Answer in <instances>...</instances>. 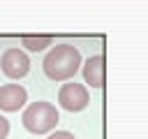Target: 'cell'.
<instances>
[{"label": "cell", "mask_w": 148, "mask_h": 139, "mask_svg": "<svg viewBox=\"0 0 148 139\" xmlns=\"http://www.w3.org/2000/svg\"><path fill=\"white\" fill-rule=\"evenodd\" d=\"M42 67H44V74L51 81H67V79H72L79 72V67H81V53L72 44H58V46H53L46 53Z\"/></svg>", "instance_id": "obj_1"}, {"label": "cell", "mask_w": 148, "mask_h": 139, "mask_svg": "<svg viewBox=\"0 0 148 139\" xmlns=\"http://www.w3.org/2000/svg\"><path fill=\"white\" fill-rule=\"evenodd\" d=\"M21 123L28 132L32 134H46L51 132L56 125H58V109L51 104V102H44V100H37L32 102L23 116H21Z\"/></svg>", "instance_id": "obj_2"}, {"label": "cell", "mask_w": 148, "mask_h": 139, "mask_svg": "<svg viewBox=\"0 0 148 139\" xmlns=\"http://www.w3.org/2000/svg\"><path fill=\"white\" fill-rule=\"evenodd\" d=\"M88 102H90V95H88L86 86H81L76 81L62 83L60 90H58V104L65 111H81V109L88 107Z\"/></svg>", "instance_id": "obj_3"}, {"label": "cell", "mask_w": 148, "mask_h": 139, "mask_svg": "<svg viewBox=\"0 0 148 139\" xmlns=\"http://www.w3.org/2000/svg\"><path fill=\"white\" fill-rule=\"evenodd\" d=\"M0 67H2V74L5 76H9V79H23L28 74V70H30V60H28L25 51L12 46V49H7L2 53Z\"/></svg>", "instance_id": "obj_4"}, {"label": "cell", "mask_w": 148, "mask_h": 139, "mask_svg": "<svg viewBox=\"0 0 148 139\" xmlns=\"http://www.w3.org/2000/svg\"><path fill=\"white\" fill-rule=\"evenodd\" d=\"M28 102V90L21 83H5L0 86V111H18Z\"/></svg>", "instance_id": "obj_5"}, {"label": "cell", "mask_w": 148, "mask_h": 139, "mask_svg": "<svg viewBox=\"0 0 148 139\" xmlns=\"http://www.w3.org/2000/svg\"><path fill=\"white\" fill-rule=\"evenodd\" d=\"M83 65V79L88 86L92 88H102L104 79H106V65H104V56H90Z\"/></svg>", "instance_id": "obj_6"}, {"label": "cell", "mask_w": 148, "mask_h": 139, "mask_svg": "<svg viewBox=\"0 0 148 139\" xmlns=\"http://www.w3.org/2000/svg\"><path fill=\"white\" fill-rule=\"evenodd\" d=\"M51 37L49 35H23L21 37V44L28 49V51H44L46 46H51Z\"/></svg>", "instance_id": "obj_7"}, {"label": "cell", "mask_w": 148, "mask_h": 139, "mask_svg": "<svg viewBox=\"0 0 148 139\" xmlns=\"http://www.w3.org/2000/svg\"><path fill=\"white\" fill-rule=\"evenodd\" d=\"M46 139H76L72 132H67V130H56V132H51Z\"/></svg>", "instance_id": "obj_8"}, {"label": "cell", "mask_w": 148, "mask_h": 139, "mask_svg": "<svg viewBox=\"0 0 148 139\" xmlns=\"http://www.w3.org/2000/svg\"><path fill=\"white\" fill-rule=\"evenodd\" d=\"M7 134H9V120L0 114V139H5Z\"/></svg>", "instance_id": "obj_9"}]
</instances>
